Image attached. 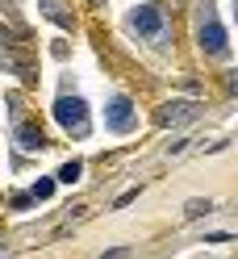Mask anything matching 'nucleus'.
<instances>
[{"instance_id": "nucleus-5", "label": "nucleus", "mask_w": 238, "mask_h": 259, "mask_svg": "<svg viewBox=\"0 0 238 259\" xmlns=\"http://www.w3.org/2000/svg\"><path fill=\"white\" fill-rule=\"evenodd\" d=\"M17 138H21V147H25V151H38V147H42V134H38L34 125H21V130H17Z\"/></svg>"}, {"instance_id": "nucleus-2", "label": "nucleus", "mask_w": 238, "mask_h": 259, "mask_svg": "<svg viewBox=\"0 0 238 259\" xmlns=\"http://www.w3.org/2000/svg\"><path fill=\"white\" fill-rule=\"evenodd\" d=\"M55 117H59V125L63 130H75V134H88V105L79 101V96H63V101L55 105Z\"/></svg>"}, {"instance_id": "nucleus-3", "label": "nucleus", "mask_w": 238, "mask_h": 259, "mask_svg": "<svg viewBox=\"0 0 238 259\" xmlns=\"http://www.w3.org/2000/svg\"><path fill=\"white\" fill-rule=\"evenodd\" d=\"M201 51H209V55H226V29L217 25V17L209 13V5H205V17H201Z\"/></svg>"}, {"instance_id": "nucleus-8", "label": "nucleus", "mask_w": 238, "mask_h": 259, "mask_svg": "<svg viewBox=\"0 0 238 259\" xmlns=\"http://www.w3.org/2000/svg\"><path fill=\"white\" fill-rule=\"evenodd\" d=\"M59 180H63V184H71V180H79V163H67V167L59 171Z\"/></svg>"}, {"instance_id": "nucleus-7", "label": "nucleus", "mask_w": 238, "mask_h": 259, "mask_svg": "<svg viewBox=\"0 0 238 259\" xmlns=\"http://www.w3.org/2000/svg\"><path fill=\"white\" fill-rule=\"evenodd\" d=\"M201 213H213V205L209 201H193L188 205V218H201Z\"/></svg>"}, {"instance_id": "nucleus-6", "label": "nucleus", "mask_w": 238, "mask_h": 259, "mask_svg": "<svg viewBox=\"0 0 238 259\" xmlns=\"http://www.w3.org/2000/svg\"><path fill=\"white\" fill-rule=\"evenodd\" d=\"M193 105H167V113H163V117H159V121H184V117H193Z\"/></svg>"}, {"instance_id": "nucleus-1", "label": "nucleus", "mask_w": 238, "mask_h": 259, "mask_svg": "<svg viewBox=\"0 0 238 259\" xmlns=\"http://www.w3.org/2000/svg\"><path fill=\"white\" fill-rule=\"evenodd\" d=\"M130 25H134L147 42H155V46H167V38H171V25H167V9H163V5H142V9H134V13H130Z\"/></svg>"}, {"instance_id": "nucleus-9", "label": "nucleus", "mask_w": 238, "mask_h": 259, "mask_svg": "<svg viewBox=\"0 0 238 259\" xmlns=\"http://www.w3.org/2000/svg\"><path fill=\"white\" fill-rule=\"evenodd\" d=\"M101 259H130V251H125V247H117V251H109V255H101Z\"/></svg>"}, {"instance_id": "nucleus-4", "label": "nucleus", "mask_w": 238, "mask_h": 259, "mask_svg": "<svg viewBox=\"0 0 238 259\" xmlns=\"http://www.w3.org/2000/svg\"><path fill=\"white\" fill-rule=\"evenodd\" d=\"M109 125L113 130H130L134 125V113H130V101H125V96H117V101L109 105Z\"/></svg>"}]
</instances>
